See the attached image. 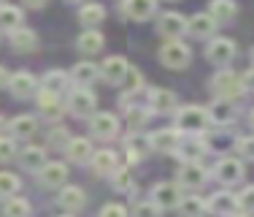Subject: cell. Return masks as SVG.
Wrapping results in <instances>:
<instances>
[{
  "label": "cell",
  "mask_w": 254,
  "mask_h": 217,
  "mask_svg": "<svg viewBox=\"0 0 254 217\" xmlns=\"http://www.w3.org/2000/svg\"><path fill=\"white\" fill-rule=\"evenodd\" d=\"M211 87H214L216 98H225V101H235L246 93L244 79H241L238 74H233V71H219V74L211 79Z\"/></svg>",
  "instance_id": "1"
},
{
  "label": "cell",
  "mask_w": 254,
  "mask_h": 217,
  "mask_svg": "<svg viewBox=\"0 0 254 217\" xmlns=\"http://www.w3.org/2000/svg\"><path fill=\"white\" fill-rule=\"evenodd\" d=\"M176 128L187 130V133H203V130L208 128V111H205L203 106H184V108H179Z\"/></svg>",
  "instance_id": "2"
},
{
  "label": "cell",
  "mask_w": 254,
  "mask_h": 217,
  "mask_svg": "<svg viewBox=\"0 0 254 217\" xmlns=\"http://www.w3.org/2000/svg\"><path fill=\"white\" fill-rule=\"evenodd\" d=\"M190 57H192L190 46L181 44V41H165V44H162V49H160L162 65H168V68H173V71L187 68V65H190Z\"/></svg>",
  "instance_id": "3"
},
{
  "label": "cell",
  "mask_w": 254,
  "mask_h": 217,
  "mask_svg": "<svg viewBox=\"0 0 254 217\" xmlns=\"http://www.w3.org/2000/svg\"><path fill=\"white\" fill-rule=\"evenodd\" d=\"M181 198L184 196H181L179 185H171V182H160V185H154V190H152V201L160 209H179Z\"/></svg>",
  "instance_id": "4"
},
{
  "label": "cell",
  "mask_w": 254,
  "mask_h": 217,
  "mask_svg": "<svg viewBox=\"0 0 254 217\" xmlns=\"http://www.w3.org/2000/svg\"><path fill=\"white\" fill-rule=\"evenodd\" d=\"M205 182H208V171H205L200 163H184V166L179 168V185H184V188L197 190V188H203Z\"/></svg>",
  "instance_id": "5"
},
{
  "label": "cell",
  "mask_w": 254,
  "mask_h": 217,
  "mask_svg": "<svg viewBox=\"0 0 254 217\" xmlns=\"http://www.w3.org/2000/svg\"><path fill=\"white\" fill-rule=\"evenodd\" d=\"M95 106H98V98H95V93H89L87 87H78L70 93L68 98V108L73 114H78V117H87V114L95 111Z\"/></svg>",
  "instance_id": "6"
},
{
  "label": "cell",
  "mask_w": 254,
  "mask_h": 217,
  "mask_svg": "<svg viewBox=\"0 0 254 217\" xmlns=\"http://www.w3.org/2000/svg\"><path fill=\"white\" fill-rule=\"evenodd\" d=\"M157 30H160L168 41H179V35L187 33V19L181 14H176V11H171V14H162L160 16Z\"/></svg>",
  "instance_id": "7"
},
{
  "label": "cell",
  "mask_w": 254,
  "mask_h": 217,
  "mask_svg": "<svg viewBox=\"0 0 254 217\" xmlns=\"http://www.w3.org/2000/svg\"><path fill=\"white\" fill-rule=\"evenodd\" d=\"M205 57L214 65H227L235 57V44L230 38H214L208 44V49H205Z\"/></svg>",
  "instance_id": "8"
},
{
  "label": "cell",
  "mask_w": 254,
  "mask_h": 217,
  "mask_svg": "<svg viewBox=\"0 0 254 217\" xmlns=\"http://www.w3.org/2000/svg\"><path fill=\"white\" fill-rule=\"evenodd\" d=\"M214 177L219 179V182H225V185L241 182V179H244V163L235 160V158L219 160V163H216V168H214Z\"/></svg>",
  "instance_id": "9"
},
{
  "label": "cell",
  "mask_w": 254,
  "mask_h": 217,
  "mask_svg": "<svg viewBox=\"0 0 254 217\" xmlns=\"http://www.w3.org/2000/svg\"><path fill=\"white\" fill-rule=\"evenodd\" d=\"M130 68L132 65L127 63L125 57H117V54H114V57H106V63L100 65V76L106 82H111V84H122V79L127 76Z\"/></svg>",
  "instance_id": "10"
},
{
  "label": "cell",
  "mask_w": 254,
  "mask_h": 217,
  "mask_svg": "<svg viewBox=\"0 0 254 217\" xmlns=\"http://www.w3.org/2000/svg\"><path fill=\"white\" fill-rule=\"evenodd\" d=\"M157 11V0H122V14L132 22H143Z\"/></svg>",
  "instance_id": "11"
},
{
  "label": "cell",
  "mask_w": 254,
  "mask_h": 217,
  "mask_svg": "<svg viewBox=\"0 0 254 217\" xmlns=\"http://www.w3.org/2000/svg\"><path fill=\"white\" fill-rule=\"evenodd\" d=\"M68 179V166L65 163H46L44 168L38 171V182L44 188H63V182Z\"/></svg>",
  "instance_id": "12"
},
{
  "label": "cell",
  "mask_w": 254,
  "mask_h": 217,
  "mask_svg": "<svg viewBox=\"0 0 254 217\" xmlns=\"http://www.w3.org/2000/svg\"><path fill=\"white\" fill-rule=\"evenodd\" d=\"M149 141H152V149H157V152H173L181 144V130L179 128H162V130L149 136Z\"/></svg>",
  "instance_id": "13"
},
{
  "label": "cell",
  "mask_w": 254,
  "mask_h": 217,
  "mask_svg": "<svg viewBox=\"0 0 254 217\" xmlns=\"http://www.w3.org/2000/svg\"><path fill=\"white\" fill-rule=\"evenodd\" d=\"M8 87H11V95H14V98H30V95H35V90H38V82H35L33 74L19 71V74H11Z\"/></svg>",
  "instance_id": "14"
},
{
  "label": "cell",
  "mask_w": 254,
  "mask_h": 217,
  "mask_svg": "<svg viewBox=\"0 0 254 217\" xmlns=\"http://www.w3.org/2000/svg\"><path fill=\"white\" fill-rule=\"evenodd\" d=\"M89 128H92V133L98 138H114V136H117V130H119V119L114 117V114H108V111H100V114H95V117H92Z\"/></svg>",
  "instance_id": "15"
},
{
  "label": "cell",
  "mask_w": 254,
  "mask_h": 217,
  "mask_svg": "<svg viewBox=\"0 0 254 217\" xmlns=\"http://www.w3.org/2000/svg\"><path fill=\"white\" fill-rule=\"evenodd\" d=\"M125 149H127V155H130L132 160H141V158H146V155H149L152 141H149L146 133H141V130H132V133L125 138Z\"/></svg>",
  "instance_id": "16"
},
{
  "label": "cell",
  "mask_w": 254,
  "mask_h": 217,
  "mask_svg": "<svg viewBox=\"0 0 254 217\" xmlns=\"http://www.w3.org/2000/svg\"><path fill=\"white\" fill-rule=\"evenodd\" d=\"M233 119H235V106H233V101L216 98L214 104L208 106V122H216V125H230Z\"/></svg>",
  "instance_id": "17"
},
{
  "label": "cell",
  "mask_w": 254,
  "mask_h": 217,
  "mask_svg": "<svg viewBox=\"0 0 254 217\" xmlns=\"http://www.w3.org/2000/svg\"><path fill=\"white\" fill-rule=\"evenodd\" d=\"M208 209L219 217H233L238 209V198L233 193H214V198L208 201Z\"/></svg>",
  "instance_id": "18"
},
{
  "label": "cell",
  "mask_w": 254,
  "mask_h": 217,
  "mask_svg": "<svg viewBox=\"0 0 254 217\" xmlns=\"http://www.w3.org/2000/svg\"><path fill=\"white\" fill-rule=\"evenodd\" d=\"M214 30H216V22L211 14H195L187 22V33H192L195 38H211Z\"/></svg>",
  "instance_id": "19"
},
{
  "label": "cell",
  "mask_w": 254,
  "mask_h": 217,
  "mask_svg": "<svg viewBox=\"0 0 254 217\" xmlns=\"http://www.w3.org/2000/svg\"><path fill=\"white\" fill-rule=\"evenodd\" d=\"M38 108L44 119H60L63 117V104H60V95H49V93H38Z\"/></svg>",
  "instance_id": "20"
},
{
  "label": "cell",
  "mask_w": 254,
  "mask_h": 217,
  "mask_svg": "<svg viewBox=\"0 0 254 217\" xmlns=\"http://www.w3.org/2000/svg\"><path fill=\"white\" fill-rule=\"evenodd\" d=\"M65 152H68V158L73 163H87L92 160V144L87 141V138H70L68 144H65Z\"/></svg>",
  "instance_id": "21"
},
{
  "label": "cell",
  "mask_w": 254,
  "mask_h": 217,
  "mask_svg": "<svg viewBox=\"0 0 254 217\" xmlns=\"http://www.w3.org/2000/svg\"><path fill=\"white\" fill-rule=\"evenodd\" d=\"M208 14L214 16L216 25H222V22H230L235 14H238V5H235V0H211Z\"/></svg>",
  "instance_id": "22"
},
{
  "label": "cell",
  "mask_w": 254,
  "mask_h": 217,
  "mask_svg": "<svg viewBox=\"0 0 254 217\" xmlns=\"http://www.w3.org/2000/svg\"><path fill=\"white\" fill-rule=\"evenodd\" d=\"M149 106H152L154 111H160V114H168L173 106H176V95H173L171 90L154 87L152 93H149Z\"/></svg>",
  "instance_id": "23"
},
{
  "label": "cell",
  "mask_w": 254,
  "mask_h": 217,
  "mask_svg": "<svg viewBox=\"0 0 254 217\" xmlns=\"http://www.w3.org/2000/svg\"><path fill=\"white\" fill-rule=\"evenodd\" d=\"M57 204L63 209H68V212H76V209H81L84 204H87V196H84V190L81 188H63V193H60V198H57Z\"/></svg>",
  "instance_id": "24"
},
{
  "label": "cell",
  "mask_w": 254,
  "mask_h": 217,
  "mask_svg": "<svg viewBox=\"0 0 254 217\" xmlns=\"http://www.w3.org/2000/svg\"><path fill=\"white\" fill-rule=\"evenodd\" d=\"M19 163H22V168H27V171H41V168L46 166V149H41V147L22 149Z\"/></svg>",
  "instance_id": "25"
},
{
  "label": "cell",
  "mask_w": 254,
  "mask_h": 217,
  "mask_svg": "<svg viewBox=\"0 0 254 217\" xmlns=\"http://www.w3.org/2000/svg\"><path fill=\"white\" fill-rule=\"evenodd\" d=\"M22 22H25V14H22L16 5H0V30H19Z\"/></svg>",
  "instance_id": "26"
},
{
  "label": "cell",
  "mask_w": 254,
  "mask_h": 217,
  "mask_svg": "<svg viewBox=\"0 0 254 217\" xmlns=\"http://www.w3.org/2000/svg\"><path fill=\"white\" fill-rule=\"evenodd\" d=\"M35 117H27V114H22V117H14L8 122V130H11V136L14 138H30L35 133Z\"/></svg>",
  "instance_id": "27"
},
{
  "label": "cell",
  "mask_w": 254,
  "mask_h": 217,
  "mask_svg": "<svg viewBox=\"0 0 254 217\" xmlns=\"http://www.w3.org/2000/svg\"><path fill=\"white\" fill-rule=\"evenodd\" d=\"M70 76H73V82L78 87H87V84H92L100 76V68L95 63H78V65H73V74Z\"/></svg>",
  "instance_id": "28"
},
{
  "label": "cell",
  "mask_w": 254,
  "mask_h": 217,
  "mask_svg": "<svg viewBox=\"0 0 254 217\" xmlns=\"http://www.w3.org/2000/svg\"><path fill=\"white\" fill-rule=\"evenodd\" d=\"M11 44H14L16 52H33L35 44H38V35H35L33 30H27V27H19V30L11 33Z\"/></svg>",
  "instance_id": "29"
},
{
  "label": "cell",
  "mask_w": 254,
  "mask_h": 217,
  "mask_svg": "<svg viewBox=\"0 0 254 217\" xmlns=\"http://www.w3.org/2000/svg\"><path fill=\"white\" fill-rule=\"evenodd\" d=\"M92 168L98 174H114L117 171V152L111 149H100V152L92 155Z\"/></svg>",
  "instance_id": "30"
},
{
  "label": "cell",
  "mask_w": 254,
  "mask_h": 217,
  "mask_svg": "<svg viewBox=\"0 0 254 217\" xmlns=\"http://www.w3.org/2000/svg\"><path fill=\"white\" fill-rule=\"evenodd\" d=\"M205 209H208V201H203L200 196H184L179 204V212L184 217H203Z\"/></svg>",
  "instance_id": "31"
},
{
  "label": "cell",
  "mask_w": 254,
  "mask_h": 217,
  "mask_svg": "<svg viewBox=\"0 0 254 217\" xmlns=\"http://www.w3.org/2000/svg\"><path fill=\"white\" fill-rule=\"evenodd\" d=\"M65 84H68V76H65L63 71H49V74L44 76V82H41V93L60 95V93H63Z\"/></svg>",
  "instance_id": "32"
},
{
  "label": "cell",
  "mask_w": 254,
  "mask_h": 217,
  "mask_svg": "<svg viewBox=\"0 0 254 217\" xmlns=\"http://www.w3.org/2000/svg\"><path fill=\"white\" fill-rule=\"evenodd\" d=\"M78 49L84 54H98L103 49V35L98 30H87V33L78 35Z\"/></svg>",
  "instance_id": "33"
},
{
  "label": "cell",
  "mask_w": 254,
  "mask_h": 217,
  "mask_svg": "<svg viewBox=\"0 0 254 217\" xmlns=\"http://www.w3.org/2000/svg\"><path fill=\"white\" fill-rule=\"evenodd\" d=\"M181 147V158H184L187 163H197V158H203L205 152H208V147H205V141H200V138H192V141L187 144H179Z\"/></svg>",
  "instance_id": "34"
},
{
  "label": "cell",
  "mask_w": 254,
  "mask_h": 217,
  "mask_svg": "<svg viewBox=\"0 0 254 217\" xmlns=\"http://www.w3.org/2000/svg\"><path fill=\"white\" fill-rule=\"evenodd\" d=\"M78 19H81L84 25H100V22L106 19V8H103L100 3H87L78 11Z\"/></svg>",
  "instance_id": "35"
},
{
  "label": "cell",
  "mask_w": 254,
  "mask_h": 217,
  "mask_svg": "<svg viewBox=\"0 0 254 217\" xmlns=\"http://www.w3.org/2000/svg\"><path fill=\"white\" fill-rule=\"evenodd\" d=\"M19 190V177L11 171H0V198H14Z\"/></svg>",
  "instance_id": "36"
},
{
  "label": "cell",
  "mask_w": 254,
  "mask_h": 217,
  "mask_svg": "<svg viewBox=\"0 0 254 217\" xmlns=\"http://www.w3.org/2000/svg\"><path fill=\"white\" fill-rule=\"evenodd\" d=\"M3 217H30V204L25 198H8L3 207Z\"/></svg>",
  "instance_id": "37"
},
{
  "label": "cell",
  "mask_w": 254,
  "mask_h": 217,
  "mask_svg": "<svg viewBox=\"0 0 254 217\" xmlns=\"http://www.w3.org/2000/svg\"><path fill=\"white\" fill-rule=\"evenodd\" d=\"M114 188L122 190V193H132V190H135V182H132V177H130L127 168H117V174H114Z\"/></svg>",
  "instance_id": "38"
},
{
  "label": "cell",
  "mask_w": 254,
  "mask_h": 217,
  "mask_svg": "<svg viewBox=\"0 0 254 217\" xmlns=\"http://www.w3.org/2000/svg\"><path fill=\"white\" fill-rule=\"evenodd\" d=\"M238 209L241 212H254V185H246L244 190L238 193Z\"/></svg>",
  "instance_id": "39"
},
{
  "label": "cell",
  "mask_w": 254,
  "mask_h": 217,
  "mask_svg": "<svg viewBox=\"0 0 254 217\" xmlns=\"http://www.w3.org/2000/svg\"><path fill=\"white\" fill-rule=\"evenodd\" d=\"M122 84H125L127 93H138V90L143 87V79H141V74H138L135 68H130V71H127V76L122 79Z\"/></svg>",
  "instance_id": "40"
},
{
  "label": "cell",
  "mask_w": 254,
  "mask_h": 217,
  "mask_svg": "<svg viewBox=\"0 0 254 217\" xmlns=\"http://www.w3.org/2000/svg\"><path fill=\"white\" fill-rule=\"evenodd\" d=\"M132 217H160V207L154 201H143L132 209Z\"/></svg>",
  "instance_id": "41"
},
{
  "label": "cell",
  "mask_w": 254,
  "mask_h": 217,
  "mask_svg": "<svg viewBox=\"0 0 254 217\" xmlns=\"http://www.w3.org/2000/svg\"><path fill=\"white\" fill-rule=\"evenodd\" d=\"M14 152H16V144H14V138H8V136H0V163L11 160V158H14Z\"/></svg>",
  "instance_id": "42"
},
{
  "label": "cell",
  "mask_w": 254,
  "mask_h": 217,
  "mask_svg": "<svg viewBox=\"0 0 254 217\" xmlns=\"http://www.w3.org/2000/svg\"><path fill=\"white\" fill-rule=\"evenodd\" d=\"M238 152L244 155L246 160H254V136H246L238 141Z\"/></svg>",
  "instance_id": "43"
},
{
  "label": "cell",
  "mask_w": 254,
  "mask_h": 217,
  "mask_svg": "<svg viewBox=\"0 0 254 217\" xmlns=\"http://www.w3.org/2000/svg\"><path fill=\"white\" fill-rule=\"evenodd\" d=\"M100 217H127V209L122 204H106L100 209Z\"/></svg>",
  "instance_id": "44"
},
{
  "label": "cell",
  "mask_w": 254,
  "mask_h": 217,
  "mask_svg": "<svg viewBox=\"0 0 254 217\" xmlns=\"http://www.w3.org/2000/svg\"><path fill=\"white\" fill-rule=\"evenodd\" d=\"M63 141H68L65 128H54V130H52V144H63Z\"/></svg>",
  "instance_id": "45"
},
{
  "label": "cell",
  "mask_w": 254,
  "mask_h": 217,
  "mask_svg": "<svg viewBox=\"0 0 254 217\" xmlns=\"http://www.w3.org/2000/svg\"><path fill=\"white\" fill-rule=\"evenodd\" d=\"M241 79H244V87L246 90H254V68H249L244 76H241Z\"/></svg>",
  "instance_id": "46"
},
{
  "label": "cell",
  "mask_w": 254,
  "mask_h": 217,
  "mask_svg": "<svg viewBox=\"0 0 254 217\" xmlns=\"http://www.w3.org/2000/svg\"><path fill=\"white\" fill-rule=\"evenodd\" d=\"M8 79H11V74L0 65V87H8Z\"/></svg>",
  "instance_id": "47"
},
{
  "label": "cell",
  "mask_w": 254,
  "mask_h": 217,
  "mask_svg": "<svg viewBox=\"0 0 254 217\" xmlns=\"http://www.w3.org/2000/svg\"><path fill=\"white\" fill-rule=\"evenodd\" d=\"M30 8H41V5H46V0H25Z\"/></svg>",
  "instance_id": "48"
},
{
  "label": "cell",
  "mask_w": 254,
  "mask_h": 217,
  "mask_svg": "<svg viewBox=\"0 0 254 217\" xmlns=\"http://www.w3.org/2000/svg\"><path fill=\"white\" fill-rule=\"evenodd\" d=\"M249 122H252V128H254V111H252V117H249Z\"/></svg>",
  "instance_id": "49"
},
{
  "label": "cell",
  "mask_w": 254,
  "mask_h": 217,
  "mask_svg": "<svg viewBox=\"0 0 254 217\" xmlns=\"http://www.w3.org/2000/svg\"><path fill=\"white\" fill-rule=\"evenodd\" d=\"M3 125H5V119H3V117H0V130H3Z\"/></svg>",
  "instance_id": "50"
},
{
  "label": "cell",
  "mask_w": 254,
  "mask_h": 217,
  "mask_svg": "<svg viewBox=\"0 0 254 217\" xmlns=\"http://www.w3.org/2000/svg\"><path fill=\"white\" fill-rule=\"evenodd\" d=\"M233 217H246V215H244V212H241V215H238V212H235V215H233Z\"/></svg>",
  "instance_id": "51"
},
{
  "label": "cell",
  "mask_w": 254,
  "mask_h": 217,
  "mask_svg": "<svg viewBox=\"0 0 254 217\" xmlns=\"http://www.w3.org/2000/svg\"><path fill=\"white\" fill-rule=\"evenodd\" d=\"M68 3H78V0H68Z\"/></svg>",
  "instance_id": "52"
},
{
  "label": "cell",
  "mask_w": 254,
  "mask_h": 217,
  "mask_svg": "<svg viewBox=\"0 0 254 217\" xmlns=\"http://www.w3.org/2000/svg\"><path fill=\"white\" fill-rule=\"evenodd\" d=\"M63 217H73V215H63Z\"/></svg>",
  "instance_id": "53"
},
{
  "label": "cell",
  "mask_w": 254,
  "mask_h": 217,
  "mask_svg": "<svg viewBox=\"0 0 254 217\" xmlns=\"http://www.w3.org/2000/svg\"><path fill=\"white\" fill-rule=\"evenodd\" d=\"M252 60H254V49H252Z\"/></svg>",
  "instance_id": "54"
}]
</instances>
